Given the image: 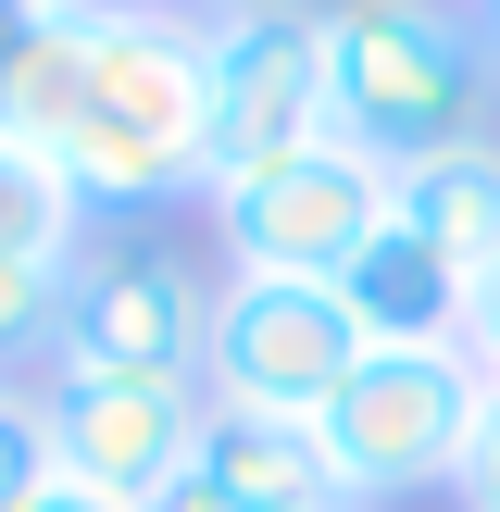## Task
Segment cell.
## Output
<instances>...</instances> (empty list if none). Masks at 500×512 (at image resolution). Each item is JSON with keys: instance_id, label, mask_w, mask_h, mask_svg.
Listing matches in <instances>:
<instances>
[{"instance_id": "cell-1", "label": "cell", "mask_w": 500, "mask_h": 512, "mask_svg": "<svg viewBox=\"0 0 500 512\" xmlns=\"http://www.w3.org/2000/svg\"><path fill=\"white\" fill-rule=\"evenodd\" d=\"M25 150L75 188V213H163V200L213 188V100H200V25L138 0V13L63 25L13 113Z\"/></svg>"}, {"instance_id": "cell-12", "label": "cell", "mask_w": 500, "mask_h": 512, "mask_svg": "<svg viewBox=\"0 0 500 512\" xmlns=\"http://www.w3.org/2000/svg\"><path fill=\"white\" fill-rule=\"evenodd\" d=\"M88 250V213H75V188L38 163V150L0 125V263H75Z\"/></svg>"}, {"instance_id": "cell-18", "label": "cell", "mask_w": 500, "mask_h": 512, "mask_svg": "<svg viewBox=\"0 0 500 512\" xmlns=\"http://www.w3.org/2000/svg\"><path fill=\"white\" fill-rule=\"evenodd\" d=\"M138 512H225V488H213V475H175V488H150Z\"/></svg>"}, {"instance_id": "cell-10", "label": "cell", "mask_w": 500, "mask_h": 512, "mask_svg": "<svg viewBox=\"0 0 500 512\" xmlns=\"http://www.w3.org/2000/svg\"><path fill=\"white\" fill-rule=\"evenodd\" d=\"M188 475H213L225 512H350L325 438L288 425V413H213V400H200V463Z\"/></svg>"}, {"instance_id": "cell-21", "label": "cell", "mask_w": 500, "mask_h": 512, "mask_svg": "<svg viewBox=\"0 0 500 512\" xmlns=\"http://www.w3.org/2000/svg\"><path fill=\"white\" fill-rule=\"evenodd\" d=\"M163 13H238V0H163Z\"/></svg>"}, {"instance_id": "cell-11", "label": "cell", "mask_w": 500, "mask_h": 512, "mask_svg": "<svg viewBox=\"0 0 500 512\" xmlns=\"http://www.w3.org/2000/svg\"><path fill=\"white\" fill-rule=\"evenodd\" d=\"M388 213L413 225V238H438L463 275H488L500 263V138H463V150H438V163L388 175Z\"/></svg>"}, {"instance_id": "cell-9", "label": "cell", "mask_w": 500, "mask_h": 512, "mask_svg": "<svg viewBox=\"0 0 500 512\" xmlns=\"http://www.w3.org/2000/svg\"><path fill=\"white\" fill-rule=\"evenodd\" d=\"M338 300H350V325H363V350H463V313H475V275L450 263L438 238H413V225H375L363 250H350V275H338Z\"/></svg>"}, {"instance_id": "cell-19", "label": "cell", "mask_w": 500, "mask_h": 512, "mask_svg": "<svg viewBox=\"0 0 500 512\" xmlns=\"http://www.w3.org/2000/svg\"><path fill=\"white\" fill-rule=\"evenodd\" d=\"M38 512H125V500H88V488H50Z\"/></svg>"}, {"instance_id": "cell-8", "label": "cell", "mask_w": 500, "mask_h": 512, "mask_svg": "<svg viewBox=\"0 0 500 512\" xmlns=\"http://www.w3.org/2000/svg\"><path fill=\"white\" fill-rule=\"evenodd\" d=\"M38 413H50V463H63V488L125 500V512L200 463V388H150V375H63V363H50Z\"/></svg>"}, {"instance_id": "cell-2", "label": "cell", "mask_w": 500, "mask_h": 512, "mask_svg": "<svg viewBox=\"0 0 500 512\" xmlns=\"http://www.w3.org/2000/svg\"><path fill=\"white\" fill-rule=\"evenodd\" d=\"M488 88L500 50L463 0H325V138L375 175L488 138Z\"/></svg>"}, {"instance_id": "cell-6", "label": "cell", "mask_w": 500, "mask_h": 512, "mask_svg": "<svg viewBox=\"0 0 500 512\" xmlns=\"http://www.w3.org/2000/svg\"><path fill=\"white\" fill-rule=\"evenodd\" d=\"M200 325L213 288L200 263H175L163 238H88L63 263V375H150V388H200Z\"/></svg>"}, {"instance_id": "cell-14", "label": "cell", "mask_w": 500, "mask_h": 512, "mask_svg": "<svg viewBox=\"0 0 500 512\" xmlns=\"http://www.w3.org/2000/svg\"><path fill=\"white\" fill-rule=\"evenodd\" d=\"M63 488V463H50V413L38 388H0V512H38Z\"/></svg>"}, {"instance_id": "cell-13", "label": "cell", "mask_w": 500, "mask_h": 512, "mask_svg": "<svg viewBox=\"0 0 500 512\" xmlns=\"http://www.w3.org/2000/svg\"><path fill=\"white\" fill-rule=\"evenodd\" d=\"M63 338V263H0V388Z\"/></svg>"}, {"instance_id": "cell-5", "label": "cell", "mask_w": 500, "mask_h": 512, "mask_svg": "<svg viewBox=\"0 0 500 512\" xmlns=\"http://www.w3.org/2000/svg\"><path fill=\"white\" fill-rule=\"evenodd\" d=\"M363 363V325L338 288H288V275H225L213 325H200V400L213 413H288L313 425Z\"/></svg>"}, {"instance_id": "cell-3", "label": "cell", "mask_w": 500, "mask_h": 512, "mask_svg": "<svg viewBox=\"0 0 500 512\" xmlns=\"http://www.w3.org/2000/svg\"><path fill=\"white\" fill-rule=\"evenodd\" d=\"M475 400H488V363L475 350H363L350 388L313 413L325 463H338V500L375 512V500L450 488V463L475 438Z\"/></svg>"}, {"instance_id": "cell-15", "label": "cell", "mask_w": 500, "mask_h": 512, "mask_svg": "<svg viewBox=\"0 0 500 512\" xmlns=\"http://www.w3.org/2000/svg\"><path fill=\"white\" fill-rule=\"evenodd\" d=\"M50 50H63V13H50V0H0V113L25 100V75H38Z\"/></svg>"}, {"instance_id": "cell-4", "label": "cell", "mask_w": 500, "mask_h": 512, "mask_svg": "<svg viewBox=\"0 0 500 512\" xmlns=\"http://www.w3.org/2000/svg\"><path fill=\"white\" fill-rule=\"evenodd\" d=\"M213 238L238 275H288V288H338L350 250L388 225V175L363 163V150L313 138V150H275V163L250 175H213Z\"/></svg>"}, {"instance_id": "cell-22", "label": "cell", "mask_w": 500, "mask_h": 512, "mask_svg": "<svg viewBox=\"0 0 500 512\" xmlns=\"http://www.w3.org/2000/svg\"><path fill=\"white\" fill-rule=\"evenodd\" d=\"M475 25H488V50H500V0H475Z\"/></svg>"}, {"instance_id": "cell-16", "label": "cell", "mask_w": 500, "mask_h": 512, "mask_svg": "<svg viewBox=\"0 0 500 512\" xmlns=\"http://www.w3.org/2000/svg\"><path fill=\"white\" fill-rule=\"evenodd\" d=\"M450 500L500 512V375H488V400H475V438H463V463H450Z\"/></svg>"}, {"instance_id": "cell-7", "label": "cell", "mask_w": 500, "mask_h": 512, "mask_svg": "<svg viewBox=\"0 0 500 512\" xmlns=\"http://www.w3.org/2000/svg\"><path fill=\"white\" fill-rule=\"evenodd\" d=\"M200 25V100H213V175L325 138V0H238Z\"/></svg>"}, {"instance_id": "cell-20", "label": "cell", "mask_w": 500, "mask_h": 512, "mask_svg": "<svg viewBox=\"0 0 500 512\" xmlns=\"http://www.w3.org/2000/svg\"><path fill=\"white\" fill-rule=\"evenodd\" d=\"M50 13H63V25H88V13H138V0H50Z\"/></svg>"}, {"instance_id": "cell-17", "label": "cell", "mask_w": 500, "mask_h": 512, "mask_svg": "<svg viewBox=\"0 0 500 512\" xmlns=\"http://www.w3.org/2000/svg\"><path fill=\"white\" fill-rule=\"evenodd\" d=\"M463 350H475V363H488V375H500V263H488V275H475V313H463Z\"/></svg>"}]
</instances>
